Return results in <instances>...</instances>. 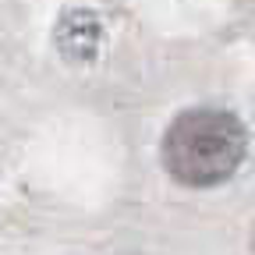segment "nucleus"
I'll return each mask as SVG.
<instances>
[{
	"label": "nucleus",
	"instance_id": "1",
	"mask_svg": "<svg viewBox=\"0 0 255 255\" xmlns=\"http://www.w3.org/2000/svg\"><path fill=\"white\" fill-rule=\"evenodd\" d=\"M248 156V128L238 114L220 107L181 110L163 131L159 163L181 188L227 184Z\"/></svg>",
	"mask_w": 255,
	"mask_h": 255
},
{
	"label": "nucleus",
	"instance_id": "2",
	"mask_svg": "<svg viewBox=\"0 0 255 255\" xmlns=\"http://www.w3.org/2000/svg\"><path fill=\"white\" fill-rule=\"evenodd\" d=\"M103 39V21L92 11H68L57 25V46L71 60H92L100 53Z\"/></svg>",
	"mask_w": 255,
	"mask_h": 255
},
{
	"label": "nucleus",
	"instance_id": "3",
	"mask_svg": "<svg viewBox=\"0 0 255 255\" xmlns=\"http://www.w3.org/2000/svg\"><path fill=\"white\" fill-rule=\"evenodd\" d=\"M252 255H255V231H252Z\"/></svg>",
	"mask_w": 255,
	"mask_h": 255
}]
</instances>
